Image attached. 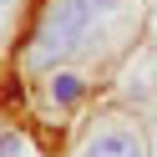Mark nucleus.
Listing matches in <instances>:
<instances>
[{
	"label": "nucleus",
	"instance_id": "7ed1b4c3",
	"mask_svg": "<svg viewBox=\"0 0 157 157\" xmlns=\"http://www.w3.org/2000/svg\"><path fill=\"white\" fill-rule=\"evenodd\" d=\"M36 91H41V101L51 106V112H71V106L86 101V91H91V81H86V66H56V71L36 76Z\"/></svg>",
	"mask_w": 157,
	"mask_h": 157
},
{
	"label": "nucleus",
	"instance_id": "f03ea898",
	"mask_svg": "<svg viewBox=\"0 0 157 157\" xmlns=\"http://www.w3.org/2000/svg\"><path fill=\"white\" fill-rule=\"evenodd\" d=\"M66 157H152V127L127 106H96L76 127Z\"/></svg>",
	"mask_w": 157,
	"mask_h": 157
},
{
	"label": "nucleus",
	"instance_id": "20e7f679",
	"mask_svg": "<svg viewBox=\"0 0 157 157\" xmlns=\"http://www.w3.org/2000/svg\"><path fill=\"white\" fill-rule=\"evenodd\" d=\"M15 5H21V0H0V36H5V25L15 21Z\"/></svg>",
	"mask_w": 157,
	"mask_h": 157
},
{
	"label": "nucleus",
	"instance_id": "f257e3e1",
	"mask_svg": "<svg viewBox=\"0 0 157 157\" xmlns=\"http://www.w3.org/2000/svg\"><path fill=\"white\" fill-rule=\"evenodd\" d=\"M142 21L147 0H41L15 66L25 81L56 66H86V71L112 66L137 46Z\"/></svg>",
	"mask_w": 157,
	"mask_h": 157
},
{
	"label": "nucleus",
	"instance_id": "39448f33",
	"mask_svg": "<svg viewBox=\"0 0 157 157\" xmlns=\"http://www.w3.org/2000/svg\"><path fill=\"white\" fill-rule=\"evenodd\" d=\"M152 157H157V117H152Z\"/></svg>",
	"mask_w": 157,
	"mask_h": 157
}]
</instances>
